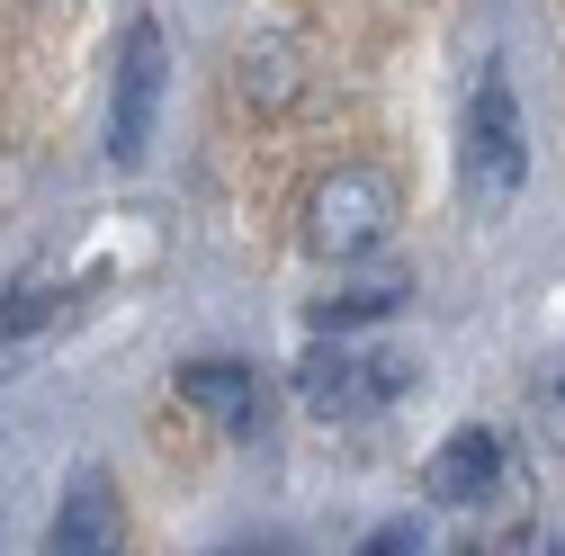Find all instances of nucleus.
<instances>
[{
    "mask_svg": "<svg viewBox=\"0 0 565 556\" xmlns=\"http://www.w3.org/2000/svg\"><path fill=\"white\" fill-rule=\"evenodd\" d=\"M404 216V189L386 162H332L306 189V252L315 260H369Z\"/></svg>",
    "mask_w": 565,
    "mask_h": 556,
    "instance_id": "obj_1",
    "label": "nucleus"
},
{
    "mask_svg": "<svg viewBox=\"0 0 565 556\" xmlns=\"http://www.w3.org/2000/svg\"><path fill=\"white\" fill-rule=\"evenodd\" d=\"M467 206L476 216H503L530 180V126H521V99H512V73L484 63L476 73V99H467Z\"/></svg>",
    "mask_w": 565,
    "mask_h": 556,
    "instance_id": "obj_2",
    "label": "nucleus"
},
{
    "mask_svg": "<svg viewBox=\"0 0 565 556\" xmlns=\"http://www.w3.org/2000/svg\"><path fill=\"white\" fill-rule=\"evenodd\" d=\"M297 395H306V413H323V423H369V413H386L395 395H413V360L315 341V351L297 360Z\"/></svg>",
    "mask_w": 565,
    "mask_h": 556,
    "instance_id": "obj_3",
    "label": "nucleus"
},
{
    "mask_svg": "<svg viewBox=\"0 0 565 556\" xmlns=\"http://www.w3.org/2000/svg\"><path fill=\"white\" fill-rule=\"evenodd\" d=\"M162 90H171V45L153 19H126L117 45V90H108V162L135 171L153 153V126H162Z\"/></svg>",
    "mask_w": 565,
    "mask_h": 556,
    "instance_id": "obj_4",
    "label": "nucleus"
},
{
    "mask_svg": "<svg viewBox=\"0 0 565 556\" xmlns=\"http://www.w3.org/2000/svg\"><path fill=\"white\" fill-rule=\"evenodd\" d=\"M171 395L198 413L206 431H225V440H260V413H269V395H260V377H252L243 360H180Z\"/></svg>",
    "mask_w": 565,
    "mask_h": 556,
    "instance_id": "obj_5",
    "label": "nucleus"
},
{
    "mask_svg": "<svg viewBox=\"0 0 565 556\" xmlns=\"http://www.w3.org/2000/svg\"><path fill=\"white\" fill-rule=\"evenodd\" d=\"M422 494H431L440 512H476V503H493L503 494V431H449V449L422 467Z\"/></svg>",
    "mask_w": 565,
    "mask_h": 556,
    "instance_id": "obj_6",
    "label": "nucleus"
},
{
    "mask_svg": "<svg viewBox=\"0 0 565 556\" xmlns=\"http://www.w3.org/2000/svg\"><path fill=\"white\" fill-rule=\"evenodd\" d=\"M45 556H126V512H117V484H108L99 467L73 475V494H63V512H54Z\"/></svg>",
    "mask_w": 565,
    "mask_h": 556,
    "instance_id": "obj_7",
    "label": "nucleus"
},
{
    "mask_svg": "<svg viewBox=\"0 0 565 556\" xmlns=\"http://www.w3.org/2000/svg\"><path fill=\"white\" fill-rule=\"evenodd\" d=\"M297 90H306V73H297V45H288V36H252V45L234 54V99H243L252 117H288Z\"/></svg>",
    "mask_w": 565,
    "mask_h": 556,
    "instance_id": "obj_8",
    "label": "nucleus"
},
{
    "mask_svg": "<svg viewBox=\"0 0 565 556\" xmlns=\"http://www.w3.org/2000/svg\"><path fill=\"white\" fill-rule=\"evenodd\" d=\"M404 297H413V278H404V269H369V278H350V288H332V297L315 306V323H323V332H350V323L404 314Z\"/></svg>",
    "mask_w": 565,
    "mask_h": 556,
    "instance_id": "obj_9",
    "label": "nucleus"
},
{
    "mask_svg": "<svg viewBox=\"0 0 565 556\" xmlns=\"http://www.w3.org/2000/svg\"><path fill=\"white\" fill-rule=\"evenodd\" d=\"M54 314H63V278H45V269H36V278H19V288L0 297V341H28V332H36V323H54Z\"/></svg>",
    "mask_w": 565,
    "mask_h": 556,
    "instance_id": "obj_10",
    "label": "nucleus"
},
{
    "mask_svg": "<svg viewBox=\"0 0 565 556\" xmlns=\"http://www.w3.org/2000/svg\"><path fill=\"white\" fill-rule=\"evenodd\" d=\"M530 423H539V440L565 458V360H539V368H530Z\"/></svg>",
    "mask_w": 565,
    "mask_h": 556,
    "instance_id": "obj_11",
    "label": "nucleus"
},
{
    "mask_svg": "<svg viewBox=\"0 0 565 556\" xmlns=\"http://www.w3.org/2000/svg\"><path fill=\"white\" fill-rule=\"evenodd\" d=\"M360 556H422V538H413L404 521H386V530H369V538H360Z\"/></svg>",
    "mask_w": 565,
    "mask_h": 556,
    "instance_id": "obj_12",
    "label": "nucleus"
}]
</instances>
